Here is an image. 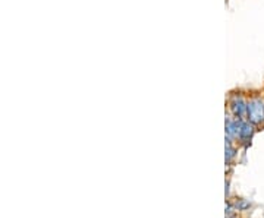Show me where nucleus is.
Masks as SVG:
<instances>
[{
  "label": "nucleus",
  "instance_id": "obj_1",
  "mask_svg": "<svg viewBox=\"0 0 264 218\" xmlns=\"http://www.w3.org/2000/svg\"><path fill=\"white\" fill-rule=\"evenodd\" d=\"M247 120L256 128L264 126V94L254 91L247 97Z\"/></svg>",
  "mask_w": 264,
  "mask_h": 218
},
{
  "label": "nucleus",
  "instance_id": "obj_2",
  "mask_svg": "<svg viewBox=\"0 0 264 218\" xmlns=\"http://www.w3.org/2000/svg\"><path fill=\"white\" fill-rule=\"evenodd\" d=\"M235 126H237V142L248 148L256 134V126L247 119H235Z\"/></svg>",
  "mask_w": 264,
  "mask_h": 218
},
{
  "label": "nucleus",
  "instance_id": "obj_3",
  "mask_svg": "<svg viewBox=\"0 0 264 218\" xmlns=\"http://www.w3.org/2000/svg\"><path fill=\"white\" fill-rule=\"evenodd\" d=\"M228 107L234 119H247V97L242 92L229 95Z\"/></svg>",
  "mask_w": 264,
  "mask_h": 218
},
{
  "label": "nucleus",
  "instance_id": "obj_4",
  "mask_svg": "<svg viewBox=\"0 0 264 218\" xmlns=\"http://www.w3.org/2000/svg\"><path fill=\"white\" fill-rule=\"evenodd\" d=\"M225 149H226V163L229 164L235 157H237V149H235V146H234V141H231V139H228L226 138V145H225Z\"/></svg>",
  "mask_w": 264,
  "mask_h": 218
},
{
  "label": "nucleus",
  "instance_id": "obj_5",
  "mask_svg": "<svg viewBox=\"0 0 264 218\" xmlns=\"http://www.w3.org/2000/svg\"><path fill=\"white\" fill-rule=\"evenodd\" d=\"M250 202H247L245 199H239L238 202H235L234 204V210L235 211H245V210H248L250 208Z\"/></svg>",
  "mask_w": 264,
  "mask_h": 218
}]
</instances>
